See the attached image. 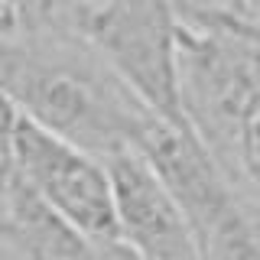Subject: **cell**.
I'll use <instances>...</instances> for the list:
<instances>
[{
  "mask_svg": "<svg viewBox=\"0 0 260 260\" xmlns=\"http://www.w3.org/2000/svg\"><path fill=\"white\" fill-rule=\"evenodd\" d=\"M173 10L182 120L228 182L257 205V7L173 0Z\"/></svg>",
  "mask_w": 260,
  "mask_h": 260,
  "instance_id": "obj_1",
  "label": "cell"
},
{
  "mask_svg": "<svg viewBox=\"0 0 260 260\" xmlns=\"http://www.w3.org/2000/svg\"><path fill=\"white\" fill-rule=\"evenodd\" d=\"M0 94L23 120L98 159L130 146L150 114L72 32L0 39Z\"/></svg>",
  "mask_w": 260,
  "mask_h": 260,
  "instance_id": "obj_2",
  "label": "cell"
},
{
  "mask_svg": "<svg viewBox=\"0 0 260 260\" xmlns=\"http://www.w3.org/2000/svg\"><path fill=\"white\" fill-rule=\"evenodd\" d=\"M62 32L91 49L143 111L185 124L176 81L173 0H101L65 16Z\"/></svg>",
  "mask_w": 260,
  "mask_h": 260,
  "instance_id": "obj_3",
  "label": "cell"
},
{
  "mask_svg": "<svg viewBox=\"0 0 260 260\" xmlns=\"http://www.w3.org/2000/svg\"><path fill=\"white\" fill-rule=\"evenodd\" d=\"M130 150L153 169V176L182 211L195 247L228 221L257 211L254 202H247L228 182L221 166L211 159V153L185 124H169L153 114H143V120L130 137Z\"/></svg>",
  "mask_w": 260,
  "mask_h": 260,
  "instance_id": "obj_4",
  "label": "cell"
},
{
  "mask_svg": "<svg viewBox=\"0 0 260 260\" xmlns=\"http://www.w3.org/2000/svg\"><path fill=\"white\" fill-rule=\"evenodd\" d=\"M13 159L20 182L62 221L94 244L117 241L108 169L98 156L20 117L13 134Z\"/></svg>",
  "mask_w": 260,
  "mask_h": 260,
  "instance_id": "obj_5",
  "label": "cell"
},
{
  "mask_svg": "<svg viewBox=\"0 0 260 260\" xmlns=\"http://www.w3.org/2000/svg\"><path fill=\"white\" fill-rule=\"evenodd\" d=\"M111 182L117 241L140 260H199L189 221L130 146L101 159Z\"/></svg>",
  "mask_w": 260,
  "mask_h": 260,
  "instance_id": "obj_6",
  "label": "cell"
},
{
  "mask_svg": "<svg viewBox=\"0 0 260 260\" xmlns=\"http://www.w3.org/2000/svg\"><path fill=\"white\" fill-rule=\"evenodd\" d=\"M0 244L23 260H101L98 244L46 208L20 182V176L0 205Z\"/></svg>",
  "mask_w": 260,
  "mask_h": 260,
  "instance_id": "obj_7",
  "label": "cell"
},
{
  "mask_svg": "<svg viewBox=\"0 0 260 260\" xmlns=\"http://www.w3.org/2000/svg\"><path fill=\"white\" fill-rule=\"evenodd\" d=\"M20 114L13 111V104L0 94V205L16 185V159H13V134Z\"/></svg>",
  "mask_w": 260,
  "mask_h": 260,
  "instance_id": "obj_8",
  "label": "cell"
},
{
  "mask_svg": "<svg viewBox=\"0 0 260 260\" xmlns=\"http://www.w3.org/2000/svg\"><path fill=\"white\" fill-rule=\"evenodd\" d=\"M29 13L32 23V36L39 32H62L59 29V10H55V0H20Z\"/></svg>",
  "mask_w": 260,
  "mask_h": 260,
  "instance_id": "obj_9",
  "label": "cell"
},
{
  "mask_svg": "<svg viewBox=\"0 0 260 260\" xmlns=\"http://www.w3.org/2000/svg\"><path fill=\"white\" fill-rule=\"evenodd\" d=\"M98 250H101V260H140L137 254H130L120 241H104V244H98Z\"/></svg>",
  "mask_w": 260,
  "mask_h": 260,
  "instance_id": "obj_10",
  "label": "cell"
},
{
  "mask_svg": "<svg viewBox=\"0 0 260 260\" xmlns=\"http://www.w3.org/2000/svg\"><path fill=\"white\" fill-rule=\"evenodd\" d=\"M94 4H101V0H55V10H59V29H62L65 16L85 10V7H94Z\"/></svg>",
  "mask_w": 260,
  "mask_h": 260,
  "instance_id": "obj_11",
  "label": "cell"
},
{
  "mask_svg": "<svg viewBox=\"0 0 260 260\" xmlns=\"http://www.w3.org/2000/svg\"><path fill=\"white\" fill-rule=\"evenodd\" d=\"M244 4H254V7H257V0H244Z\"/></svg>",
  "mask_w": 260,
  "mask_h": 260,
  "instance_id": "obj_12",
  "label": "cell"
}]
</instances>
